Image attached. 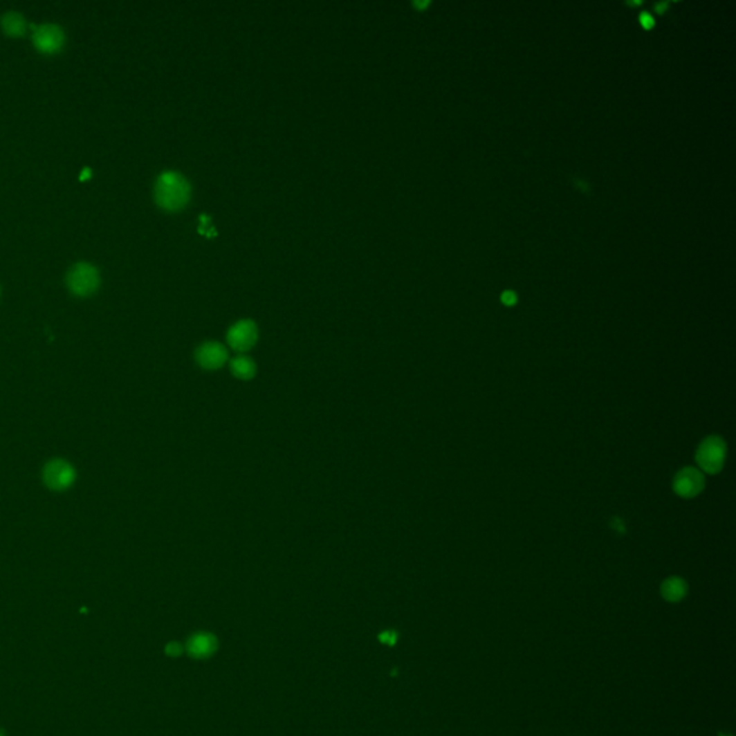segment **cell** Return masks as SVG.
Here are the masks:
<instances>
[{
  "mask_svg": "<svg viewBox=\"0 0 736 736\" xmlns=\"http://www.w3.org/2000/svg\"><path fill=\"white\" fill-rule=\"evenodd\" d=\"M217 649L216 637L210 633H196L187 641V652L194 659L210 657Z\"/></svg>",
  "mask_w": 736,
  "mask_h": 736,
  "instance_id": "cell-9",
  "label": "cell"
},
{
  "mask_svg": "<svg viewBox=\"0 0 736 736\" xmlns=\"http://www.w3.org/2000/svg\"><path fill=\"white\" fill-rule=\"evenodd\" d=\"M501 300H502V302H504L505 305H508V306H512V305H513L515 302H517L518 297H517V293H515V292H512V291H506V292H504V293H502V297H501Z\"/></svg>",
  "mask_w": 736,
  "mask_h": 736,
  "instance_id": "cell-14",
  "label": "cell"
},
{
  "mask_svg": "<svg viewBox=\"0 0 736 736\" xmlns=\"http://www.w3.org/2000/svg\"><path fill=\"white\" fill-rule=\"evenodd\" d=\"M726 457V443L719 436L706 437L696 450V462L703 472L715 475L721 472Z\"/></svg>",
  "mask_w": 736,
  "mask_h": 736,
  "instance_id": "cell-3",
  "label": "cell"
},
{
  "mask_svg": "<svg viewBox=\"0 0 736 736\" xmlns=\"http://www.w3.org/2000/svg\"><path fill=\"white\" fill-rule=\"evenodd\" d=\"M226 340L232 349L239 354H245L257 341V326L252 320L237 321L229 328Z\"/></svg>",
  "mask_w": 736,
  "mask_h": 736,
  "instance_id": "cell-5",
  "label": "cell"
},
{
  "mask_svg": "<svg viewBox=\"0 0 736 736\" xmlns=\"http://www.w3.org/2000/svg\"><path fill=\"white\" fill-rule=\"evenodd\" d=\"M33 44L36 49L44 53H57L65 44V33L58 25L44 24L35 28Z\"/></svg>",
  "mask_w": 736,
  "mask_h": 736,
  "instance_id": "cell-7",
  "label": "cell"
},
{
  "mask_svg": "<svg viewBox=\"0 0 736 736\" xmlns=\"http://www.w3.org/2000/svg\"><path fill=\"white\" fill-rule=\"evenodd\" d=\"M0 25H2L3 30L9 36H15V38H17V36H22L26 32V19L17 12H6L2 16Z\"/></svg>",
  "mask_w": 736,
  "mask_h": 736,
  "instance_id": "cell-11",
  "label": "cell"
},
{
  "mask_svg": "<svg viewBox=\"0 0 736 736\" xmlns=\"http://www.w3.org/2000/svg\"><path fill=\"white\" fill-rule=\"evenodd\" d=\"M640 22H641V25H643L644 28H646V29H650V28L654 25L653 16H652L650 13H647V12H643V13L640 15Z\"/></svg>",
  "mask_w": 736,
  "mask_h": 736,
  "instance_id": "cell-15",
  "label": "cell"
},
{
  "mask_svg": "<svg viewBox=\"0 0 736 736\" xmlns=\"http://www.w3.org/2000/svg\"><path fill=\"white\" fill-rule=\"evenodd\" d=\"M665 9H668V3H659V5H656V10H657L659 13H663Z\"/></svg>",
  "mask_w": 736,
  "mask_h": 736,
  "instance_id": "cell-17",
  "label": "cell"
},
{
  "mask_svg": "<svg viewBox=\"0 0 736 736\" xmlns=\"http://www.w3.org/2000/svg\"><path fill=\"white\" fill-rule=\"evenodd\" d=\"M199 229H200V233H205L208 236L214 234V226L212 225L210 219L208 216H205V214L200 216V228Z\"/></svg>",
  "mask_w": 736,
  "mask_h": 736,
  "instance_id": "cell-13",
  "label": "cell"
},
{
  "mask_svg": "<svg viewBox=\"0 0 736 736\" xmlns=\"http://www.w3.org/2000/svg\"><path fill=\"white\" fill-rule=\"evenodd\" d=\"M100 272L95 266L86 262L73 265L66 275V285L77 297H89L100 286Z\"/></svg>",
  "mask_w": 736,
  "mask_h": 736,
  "instance_id": "cell-4",
  "label": "cell"
},
{
  "mask_svg": "<svg viewBox=\"0 0 736 736\" xmlns=\"http://www.w3.org/2000/svg\"><path fill=\"white\" fill-rule=\"evenodd\" d=\"M230 371L239 380H250L256 374V364L250 357L239 354L230 361Z\"/></svg>",
  "mask_w": 736,
  "mask_h": 736,
  "instance_id": "cell-10",
  "label": "cell"
},
{
  "mask_svg": "<svg viewBox=\"0 0 736 736\" xmlns=\"http://www.w3.org/2000/svg\"><path fill=\"white\" fill-rule=\"evenodd\" d=\"M190 183L181 173L174 170L163 172L154 186L157 205L165 210H178L190 199Z\"/></svg>",
  "mask_w": 736,
  "mask_h": 736,
  "instance_id": "cell-1",
  "label": "cell"
},
{
  "mask_svg": "<svg viewBox=\"0 0 736 736\" xmlns=\"http://www.w3.org/2000/svg\"><path fill=\"white\" fill-rule=\"evenodd\" d=\"M705 488V476L703 473L692 466L680 469L673 481V489L680 498L690 499L701 493Z\"/></svg>",
  "mask_w": 736,
  "mask_h": 736,
  "instance_id": "cell-6",
  "label": "cell"
},
{
  "mask_svg": "<svg viewBox=\"0 0 736 736\" xmlns=\"http://www.w3.org/2000/svg\"><path fill=\"white\" fill-rule=\"evenodd\" d=\"M228 358L226 347L217 341H206L196 349V362L209 371L222 368L228 362Z\"/></svg>",
  "mask_w": 736,
  "mask_h": 736,
  "instance_id": "cell-8",
  "label": "cell"
},
{
  "mask_svg": "<svg viewBox=\"0 0 736 736\" xmlns=\"http://www.w3.org/2000/svg\"><path fill=\"white\" fill-rule=\"evenodd\" d=\"M42 481L53 492H65L77 481V470L68 460L55 457L45 463L42 469Z\"/></svg>",
  "mask_w": 736,
  "mask_h": 736,
  "instance_id": "cell-2",
  "label": "cell"
},
{
  "mask_svg": "<svg viewBox=\"0 0 736 736\" xmlns=\"http://www.w3.org/2000/svg\"><path fill=\"white\" fill-rule=\"evenodd\" d=\"M688 591V585L686 582L679 578V577H672V578H668L663 585H661V594H663V597L669 601H679L682 600L685 597Z\"/></svg>",
  "mask_w": 736,
  "mask_h": 736,
  "instance_id": "cell-12",
  "label": "cell"
},
{
  "mask_svg": "<svg viewBox=\"0 0 736 736\" xmlns=\"http://www.w3.org/2000/svg\"><path fill=\"white\" fill-rule=\"evenodd\" d=\"M165 652H167V654L170 656H178L181 653V647L177 643H170L167 644V647H165Z\"/></svg>",
  "mask_w": 736,
  "mask_h": 736,
  "instance_id": "cell-16",
  "label": "cell"
}]
</instances>
